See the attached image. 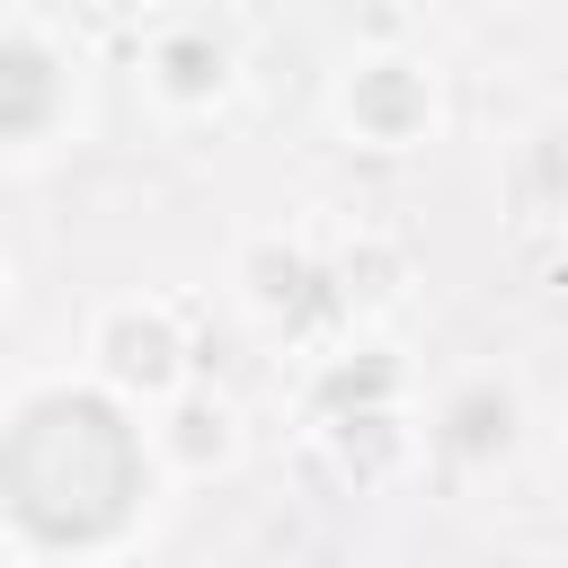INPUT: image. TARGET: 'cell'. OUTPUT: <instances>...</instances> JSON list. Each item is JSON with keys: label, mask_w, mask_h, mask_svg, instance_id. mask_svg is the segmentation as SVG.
I'll use <instances>...</instances> for the list:
<instances>
[{"label": "cell", "mask_w": 568, "mask_h": 568, "mask_svg": "<svg viewBox=\"0 0 568 568\" xmlns=\"http://www.w3.org/2000/svg\"><path fill=\"white\" fill-rule=\"evenodd\" d=\"M160 444L98 373L27 382L0 408V524L9 550H124L160 497Z\"/></svg>", "instance_id": "6da1fadb"}, {"label": "cell", "mask_w": 568, "mask_h": 568, "mask_svg": "<svg viewBox=\"0 0 568 568\" xmlns=\"http://www.w3.org/2000/svg\"><path fill=\"white\" fill-rule=\"evenodd\" d=\"M444 98H435V71L417 53H355L337 80H328V124L355 142V151H417L435 133Z\"/></svg>", "instance_id": "7a4b0ae2"}, {"label": "cell", "mask_w": 568, "mask_h": 568, "mask_svg": "<svg viewBox=\"0 0 568 568\" xmlns=\"http://www.w3.org/2000/svg\"><path fill=\"white\" fill-rule=\"evenodd\" d=\"M71 115H80V62L36 18H0V151L27 160L62 142Z\"/></svg>", "instance_id": "3957f363"}, {"label": "cell", "mask_w": 568, "mask_h": 568, "mask_svg": "<svg viewBox=\"0 0 568 568\" xmlns=\"http://www.w3.org/2000/svg\"><path fill=\"white\" fill-rule=\"evenodd\" d=\"M89 373L106 390H124L133 408H160L169 390H186V328L169 302L151 293H124L89 320Z\"/></svg>", "instance_id": "277c9868"}, {"label": "cell", "mask_w": 568, "mask_h": 568, "mask_svg": "<svg viewBox=\"0 0 568 568\" xmlns=\"http://www.w3.org/2000/svg\"><path fill=\"white\" fill-rule=\"evenodd\" d=\"M240 302H248V320L266 337H311V320H346L355 311L346 284L302 240H284V231H266V240L240 248Z\"/></svg>", "instance_id": "5b68a950"}, {"label": "cell", "mask_w": 568, "mask_h": 568, "mask_svg": "<svg viewBox=\"0 0 568 568\" xmlns=\"http://www.w3.org/2000/svg\"><path fill=\"white\" fill-rule=\"evenodd\" d=\"M231 80H240V53H231V36L204 27V18H169V27L142 44V89H151L169 115H213V106L231 98Z\"/></svg>", "instance_id": "8992f818"}, {"label": "cell", "mask_w": 568, "mask_h": 568, "mask_svg": "<svg viewBox=\"0 0 568 568\" xmlns=\"http://www.w3.org/2000/svg\"><path fill=\"white\" fill-rule=\"evenodd\" d=\"M524 435V390L506 373H462L444 399H435V453L453 470H497Z\"/></svg>", "instance_id": "52a82bcc"}, {"label": "cell", "mask_w": 568, "mask_h": 568, "mask_svg": "<svg viewBox=\"0 0 568 568\" xmlns=\"http://www.w3.org/2000/svg\"><path fill=\"white\" fill-rule=\"evenodd\" d=\"M151 417H160L151 444H160V462H169L178 479H213V470L240 462V417H231V399H213V390H169Z\"/></svg>", "instance_id": "ba28073f"}, {"label": "cell", "mask_w": 568, "mask_h": 568, "mask_svg": "<svg viewBox=\"0 0 568 568\" xmlns=\"http://www.w3.org/2000/svg\"><path fill=\"white\" fill-rule=\"evenodd\" d=\"M0 302H9V248H0Z\"/></svg>", "instance_id": "9c48e42d"}]
</instances>
